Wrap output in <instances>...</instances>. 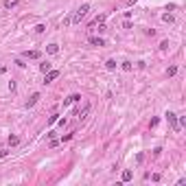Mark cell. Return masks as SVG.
<instances>
[{"label": "cell", "instance_id": "cell-1", "mask_svg": "<svg viewBox=\"0 0 186 186\" xmlns=\"http://www.w3.org/2000/svg\"><path fill=\"white\" fill-rule=\"evenodd\" d=\"M88 11H90V5H81V7H79V11L75 13V18H72L70 22H75V24H77V22H81V18H83Z\"/></svg>", "mask_w": 186, "mask_h": 186}, {"label": "cell", "instance_id": "cell-2", "mask_svg": "<svg viewBox=\"0 0 186 186\" xmlns=\"http://www.w3.org/2000/svg\"><path fill=\"white\" fill-rule=\"evenodd\" d=\"M167 121L171 123V129H173V131L180 129V121H177V116H175L173 112H167Z\"/></svg>", "mask_w": 186, "mask_h": 186}, {"label": "cell", "instance_id": "cell-3", "mask_svg": "<svg viewBox=\"0 0 186 186\" xmlns=\"http://www.w3.org/2000/svg\"><path fill=\"white\" fill-rule=\"evenodd\" d=\"M46 77H44V83H51V81H55L57 77H59V70H48V72H44Z\"/></svg>", "mask_w": 186, "mask_h": 186}, {"label": "cell", "instance_id": "cell-4", "mask_svg": "<svg viewBox=\"0 0 186 186\" xmlns=\"http://www.w3.org/2000/svg\"><path fill=\"white\" fill-rule=\"evenodd\" d=\"M77 101H81V97L79 94H70L68 99H64V107H68V105H72V103H77Z\"/></svg>", "mask_w": 186, "mask_h": 186}, {"label": "cell", "instance_id": "cell-5", "mask_svg": "<svg viewBox=\"0 0 186 186\" xmlns=\"http://www.w3.org/2000/svg\"><path fill=\"white\" fill-rule=\"evenodd\" d=\"M39 55H42L39 51H27V53H24L27 59H39Z\"/></svg>", "mask_w": 186, "mask_h": 186}, {"label": "cell", "instance_id": "cell-6", "mask_svg": "<svg viewBox=\"0 0 186 186\" xmlns=\"http://www.w3.org/2000/svg\"><path fill=\"white\" fill-rule=\"evenodd\" d=\"M46 51H48L51 55H57L59 53V44H48V46H46Z\"/></svg>", "mask_w": 186, "mask_h": 186}, {"label": "cell", "instance_id": "cell-7", "mask_svg": "<svg viewBox=\"0 0 186 186\" xmlns=\"http://www.w3.org/2000/svg\"><path fill=\"white\" fill-rule=\"evenodd\" d=\"M37 99H39V94H37V92H35V94H31V99L27 101V107H33V105L37 103Z\"/></svg>", "mask_w": 186, "mask_h": 186}, {"label": "cell", "instance_id": "cell-8", "mask_svg": "<svg viewBox=\"0 0 186 186\" xmlns=\"http://www.w3.org/2000/svg\"><path fill=\"white\" fill-rule=\"evenodd\" d=\"M131 177H134V173H131L129 169H127V171H123V175H121V180H123V182H129Z\"/></svg>", "mask_w": 186, "mask_h": 186}, {"label": "cell", "instance_id": "cell-9", "mask_svg": "<svg viewBox=\"0 0 186 186\" xmlns=\"http://www.w3.org/2000/svg\"><path fill=\"white\" fill-rule=\"evenodd\" d=\"M90 44H92V46H103L105 42H103L101 37H90Z\"/></svg>", "mask_w": 186, "mask_h": 186}, {"label": "cell", "instance_id": "cell-10", "mask_svg": "<svg viewBox=\"0 0 186 186\" xmlns=\"http://www.w3.org/2000/svg\"><path fill=\"white\" fill-rule=\"evenodd\" d=\"M18 2H20V0H5V9H13Z\"/></svg>", "mask_w": 186, "mask_h": 186}, {"label": "cell", "instance_id": "cell-11", "mask_svg": "<svg viewBox=\"0 0 186 186\" xmlns=\"http://www.w3.org/2000/svg\"><path fill=\"white\" fill-rule=\"evenodd\" d=\"M121 68H123L125 72H131V68H134V66H131V61H123V64H121Z\"/></svg>", "mask_w": 186, "mask_h": 186}, {"label": "cell", "instance_id": "cell-12", "mask_svg": "<svg viewBox=\"0 0 186 186\" xmlns=\"http://www.w3.org/2000/svg\"><path fill=\"white\" fill-rule=\"evenodd\" d=\"M105 68H107V70H114V68H116V59H107L105 61Z\"/></svg>", "mask_w": 186, "mask_h": 186}, {"label": "cell", "instance_id": "cell-13", "mask_svg": "<svg viewBox=\"0 0 186 186\" xmlns=\"http://www.w3.org/2000/svg\"><path fill=\"white\" fill-rule=\"evenodd\" d=\"M88 112H90V105H85L81 112H77V116H79V118H85V116H88Z\"/></svg>", "mask_w": 186, "mask_h": 186}, {"label": "cell", "instance_id": "cell-14", "mask_svg": "<svg viewBox=\"0 0 186 186\" xmlns=\"http://www.w3.org/2000/svg\"><path fill=\"white\" fill-rule=\"evenodd\" d=\"M39 70H42V72H48V70H51V64H48V61L39 64Z\"/></svg>", "mask_w": 186, "mask_h": 186}, {"label": "cell", "instance_id": "cell-15", "mask_svg": "<svg viewBox=\"0 0 186 186\" xmlns=\"http://www.w3.org/2000/svg\"><path fill=\"white\" fill-rule=\"evenodd\" d=\"M18 143H20V138H18V136H9V145H11V147H13V145H18Z\"/></svg>", "mask_w": 186, "mask_h": 186}, {"label": "cell", "instance_id": "cell-16", "mask_svg": "<svg viewBox=\"0 0 186 186\" xmlns=\"http://www.w3.org/2000/svg\"><path fill=\"white\" fill-rule=\"evenodd\" d=\"M162 20H164V22H169V24H171V22H173V15H171V13H164V15H162Z\"/></svg>", "mask_w": 186, "mask_h": 186}, {"label": "cell", "instance_id": "cell-17", "mask_svg": "<svg viewBox=\"0 0 186 186\" xmlns=\"http://www.w3.org/2000/svg\"><path fill=\"white\" fill-rule=\"evenodd\" d=\"M175 72H177V68H175V66H171V68H169V70H167V75H169V77H173Z\"/></svg>", "mask_w": 186, "mask_h": 186}, {"label": "cell", "instance_id": "cell-18", "mask_svg": "<svg viewBox=\"0 0 186 186\" xmlns=\"http://www.w3.org/2000/svg\"><path fill=\"white\" fill-rule=\"evenodd\" d=\"M44 31H46L44 24H37V27H35V33H44Z\"/></svg>", "mask_w": 186, "mask_h": 186}, {"label": "cell", "instance_id": "cell-19", "mask_svg": "<svg viewBox=\"0 0 186 186\" xmlns=\"http://www.w3.org/2000/svg\"><path fill=\"white\" fill-rule=\"evenodd\" d=\"M57 121H59V118H57V114H53L51 118H48V123H51V125H53V123H57Z\"/></svg>", "mask_w": 186, "mask_h": 186}]
</instances>
